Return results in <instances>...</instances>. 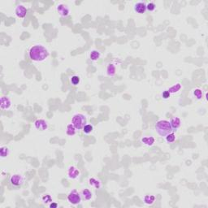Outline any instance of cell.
I'll return each instance as SVG.
<instances>
[{
    "instance_id": "1",
    "label": "cell",
    "mask_w": 208,
    "mask_h": 208,
    "mask_svg": "<svg viewBox=\"0 0 208 208\" xmlns=\"http://www.w3.org/2000/svg\"><path fill=\"white\" fill-rule=\"evenodd\" d=\"M28 56L32 61L43 62L49 56V51L42 45L37 44L33 46L28 51Z\"/></svg>"
},
{
    "instance_id": "2",
    "label": "cell",
    "mask_w": 208,
    "mask_h": 208,
    "mask_svg": "<svg viewBox=\"0 0 208 208\" xmlns=\"http://www.w3.org/2000/svg\"><path fill=\"white\" fill-rule=\"evenodd\" d=\"M155 128L158 134L164 137H165L167 134L173 132V130L171 127L170 122L165 120H159L157 123L155 124Z\"/></svg>"
},
{
    "instance_id": "3",
    "label": "cell",
    "mask_w": 208,
    "mask_h": 208,
    "mask_svg": "<svg viewBox=\"0 0 208 208\" xmlns=\"http://www.w3.org/2000/svg\"><path fill=\"white\" fill-rule=\"evenodd\" d=\"M72 124H73V126L76 128V130H81L87 124L86 116L83 114H76L72 118Z\"/></svg>"
},
{
    "instance_id": "4",
    "label": "cell",
    "mask_w": 208,
    "mask_h": 208,
    "mask_svg": "<svg viewBox=\"0 0 208 208\" xmlns=\"http://www.w3.org/2000/svg\"><path fill=\"white\" fill-rule=\"evenodd\" d=\"M82 198L81 193H79L76 189H73L68 195V201L72 205H78L81 202Z\"/></svg>"
},
{
    "instance_id": "5",
    "label": "cell",
    "mask_w": 208,
    "mask_h": 208,
    "mask_svg": "<svg viewBox=\"0 0 208 208\" xmlns=\"http://www.w3.org/2000/svg\"><path fill=\"white\" fill-rule=\"evenodd\" d=\"M10 183L15 187H20L25 183V177L21 174H14L10 178Z\"/></svg>"
},
{
    "instance_id": "6",
    "label": "cell",
    "mask_w": 208,
    "mask_h": 208,
    "mask_svg": "<svg viewBox=\"0 0 208 208\" xmlns=\"http://www.w3.org/2000/svg\"><path fill=\"white\" fill-rule=\"evenodd\" d=\"M57 12L59 13V15L62 17H67L69 16L70 14V8L69 7L64 4V3H60L56 7Z\"/></svg>"
},
{
    "instance_id": "7",
    "label": "cell",
    "mask_w": 208,
    "mask_h": 208,
    "mask_svg": "<svg viewBox=\"0 0 208 208\" xmlns=\"http://www.w3.org/2000/svg\"><path fill=\"white\" fill-rule=\"evenodd\" d=\"M12 106V100L10 99L9 97L7 96H3L0 99V108L2 110H9L10 108Z\"/></svg>"
},
{
    "instance_id": "8",
    "label": "cell",
    "mask_w": 208,
    "mask_h": 208,
    "mask_svg": "<svg viewBox=\"0 0 208 208\" xmlns=\"http://www.w3.org/2000/svg\"><path fill=\"white\" fill-rule=\"evenodd\" d=\"M68 177L69 179L72 180H76V178H78L80 176V171L74 166H70L68 169V172H67Z\"/></svg>"
},
{
    "instance_id": "9",
    "label": "cell",
    "mask_w": 208,
    "mask_h": 208,
    "mask_svg": "<svg viewBox=\"0 0 208 208\" xmlns=\"http://www.w3.org/2000/svg\"><path fill=\"white\" fill-rule=\"evenodd\" d=\"M28 12V9L24 5H18L15 9V15L18 18H25Z\"/></svg>"
},
{
    "instance_id": "10",
    "label": "cell",
    "mask_w": 208,
    "mask_h": 208,
    "mask_svg": "<svg viewBox=\"0 0 208 208\" xmlns=\"http://www.w3.org/2000/svg\"><path fill=\"white\" fill-rule=\"evenodd\" d=\"M133 10L137 14H140V15L144 14L146 12V4L144 2H142V1L141 2H137V3H136L134 4Z\"/></svg>"
},
{
    "instance_id": "11",
    "label": "cell",
    "mask_w": 208,
    "mask_h": 208,
    "mask_svg": "<svg viewBox=\"0 0 208 208\" xmlns=\"http://www.w3.org/2000/svg\"><path fill=\"white\" fill-rule=\"evenodd\" d=\"M34 127L39 131H45L48 129V123L45 120L38 119L34 122Z\"/></svg>"
},
{
    "instance_id": "12",
    "label": "cell",
    "mask_w": 208,
    "mask_h": 208,
    "mask_svg": "<svg viewBox=\"0 0 208 208\" xmlns=\"http://www.w3.org/2000/svg\"><path fill=\"white\" fill-rule=\"evenodd\" d=\"M169 122H170L171 127H172V129L173 130V132L174 131H177L180 128V124H181L180 119L179 117H173V118H172Z\"/></svg>"
},
{
    "instance_id": "13",
    "label": "cell",
    "mask_w": 208,
    "mask_h": 208,
    "mask_svg": "<svg viewBox=\"0 0 208 208\" xmlns=\"http://www.w3.org/2000/svg\"><path fill=\"white\" fill-rule=\"evenodd\" d=\"M89 185L92 187H94L95 189H100L102 187V182L98 179H96L95 177H91L89 179Z\"/></svg>"
},
{
    "instance_id": "14",
    "label": "cell",
    "mask_w": 208,
    "mask_h": 208,
    "mask_svg": "<svg viewBox=\"0 0 208 208\" xmlns=\"http://www.w3.org/2000/svg\"><path fill=\"white\" fill-rule=\"evenodd\" d=\"M81 196L82 199H84L85 201H89L93 198V194H92L91 191L88 189H83L81 192Z\"/></svg>"
},
{
    "instance_id": "15",
    "label": "cell",
    "mask_w": 208,
    "mask_h": 208,
    "mask_svg": "<svg viewBox=\"0 0 208 208\" xmlns=\"http://www.w3.org/2000/svg\"><path fill=\"white\" fill-rule=\"evenodd\" d=\"M155 139L154 137H143L142 138V142L147 146H152L155 144Z\"/></svg>"
},
{
    "instance_id": "16",
    "label": "cell",
    "mask_w": 208,
    "mask_h": 208,
    "mask_svg": "<svg viewBox=\"0 0 208 208\" xmlns=\"http://www.w3.org/2000/svg\"><path fill=\"white\" fill-rule=\"evenodd\" d=\"M116 73V67L114 63H109L107 67V74L109 76H114Z\"/></svg>"
},
{
    "instance_id": "17",
    "label": "cell",
    "mask_w": 208,
    "mask_h": 208,
    "mask_svg": "<svg viewBox=\"0 0 208 208\" xmlns=\"http://www.w3.org/2000/svg\"><path fill=\"white\" fill-rule=\"evenodd\" d=\"M76 129L75 127L73 126V124L72 123L68 124L66 127V133L67 135L70 136V137H73L76 134Z\"/></svg>"
},
{
    "instance_id": "18",
    "label": "cell",
    "mask_w": 208,
    "mask_h": 208,
    "mask_svg": "<svg viewBox=\"0 0 208 208\" xmlns=\"http://www.w3.org/2000/svg\"><path fill=\"white\" fill-rule=\"evenodd\" d=\"M100 57H101V53L99 52L98 51H97V50H94V51H92L91 52H90V54H89V58H90V60H92V61H98L99 59H100Z\"/></svg>"
},
{
    "instance_id": "19",
    "label": "cell",
    "mask_w": 208,
    "mask_h": 208,
    "mask_svg": "<svg viewBox=\"0 0 208 208\" xmlns=\"http://www.w3.org/2000/svg\"><path fill=\"white\" fill-rule=\"evenodd\" d=\"M10 155V150L7 146H1L0 148V157L1 159H5Z\"/></svg>"
},
{
    "instance_id": "20",
    "label": "cell",
    "mask_w": 208,
    "mask_h": 208,
    "mask_svg": "<svg viewBox=\"0 0 208 208\" xmlns=\"http://www.w3.org/2000/svg\"><path fill=\"white\" fill-rule=\"evenodd\" d=\"M180 89H181V85H180V83H177V84H175L172 86H171L167 90L169 91L170 94H176L178 91H180Z\"/></svg>"
},
{
    "instance_id": "21",
    "label": "cell",
    "mask_w": 208,
    "mask_h": 208,
    "mask_svg": "<svg viewBox=\"0 0 208 208\" xmlns=\"http://www.w3.org/2000/svg\"><path fill=\"white\" fill-rule=\"evenodd\" d=\"M143 200L146 205H152L155 201V197L154 195H145Z\"/></svg>"
},
{
    "instance_id": "22",
    "label": "cell",
    "mask_w": 208,
    "mask_h": 208,
    "mask_svg": "<svg viewBox=\"0 0 208 208\" xmlns=\"http://www.w3.org/2000/svg\"><path fill=\"white\" fill-rule=\"evenodd\" d=\"M193 95L198 100H200V99H202V97H203V93H202V89H195L193 90Z\"/></svg>"
},
{
    "instance_id": "23",
    "label": "cell",
    "mask_w": 208,
    "mask_h": 208,
    "mask_svg": "<svg viewBox=\"0 0 208 208\" xmlns=\"http://www.w3.org/2000/svg\"><path fill=\"white\" fill-rule=\"evenodd\" d=\"M165 139H166V142H168V143H173L176 141L177 137H176V134L173 132H172L165 137Z\"/></svg>"
},
{
    "instance_id": "24",
    "label": "cell",
    "mask_w": 208,
    "mask_h": 208,
    "mask_svg": "<svg viewBox=\"0 0 208 208\" xmlns=\"http://www.w3.org/2000/svg\"><path fill=\"white\" fill-rule=\"evenodd\" d=\"M82 130H83V132H84V133H85V134H89L90 132H93L94 127H93V125L90 124H86L85 126H84V128L82 129Z\"/></svg>"
},
{
    "instance_id": "25",
    "label": "cell",
    "mask_w": 208,
    "mask_h": 208,
    "mask_svg": "<svg viewBox=\"0 0 208 208\" xmlns=\"http://www.w3.org/2000/svg\"><path fill=\"white\" fill-rule=\"evenodd\" d=\"M41 200H42V202H43L44 204H50L51 202H53L52 198H51V196L50 195V194H45V195L41 198Z\"/></svg>"
},
{
    "instance_id": "26",
    "label": "cell",
    "mask_w": 208,
    "mask_h": 208,
    "mask_svg": "<svg viewBox=\"0 0 208 208\" xmlns=\"http://www.w3.org/2000/svg\"><path fill=\"white\" fill-rule=\"evenodd\" d=\"M155 8H156V5L153 2H150L146 4V11H148V12H153V11H155Z\"/></svg>"
},
{
    "instance_id": "27",
    "label": "cell",
    "mask_w": 208,
    "mask_h": 208,
    "mask_svg": "<svg viewBox=\"0 0 208 208\" xmlns=\"http://www.w3.org/2000/svg\"><path fill=\"white\" fill-rule=\"evenodd\" d=\"M81 81V79L78 76H73L71 77V83L73 84V85H79V83Z\"/></svg>"
},
{
    "instance_id": "28",
    "label": "cell",
    "mask_w": 208,
    "mask_h": 208,
    "mask_svg": "<svg viewBox=\"0 0 208 208\" xmlns=\"http://www.w3.org/2000/svg\"><path fill=\"white\" fill-rule=\"evenodd\" d=\"M171 96V94L169 93V91L168 90H164L163 93H162V97H163V98H164V99H168V98H170Z\"/></svg>"
},
{
    "instance_id": "29",
    "label": "cell",
    "mask_w": 208,
    "mask_h": 208,
    "mask_svg": "<svg viewBox=\"0 0 208 208\" xmlns=\"http://www.w3.org/2000/svg\"><path fill=\"white\" fill-rule=\"evenodd\" d=\"M49 207L50 208H57L58 207V204H57L56 202H51L50 204H49Z\"/></svg>"
}]
</instances>
